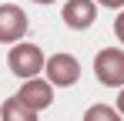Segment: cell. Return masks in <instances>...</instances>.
Instances as JSON below:
<instances>
[{
  "label": "cell",
  "instance_id": "cell-1",
  "mask_svg": "<svg viewBox=\"0 0 124 121\" xmlns=\"http://www.w3.org/2000/svg\"><path fill=\"white\" fill-rule=\"evenodd\" d=\"M7 67L23 81H34L44 71V51L37 44H14L7 54Z\"/></svg>",
  "mask_w": 124,
  "mask_h": 121
},
{
  "label": "cell",
  "instance_id": "cell-2",
  "mask_svg": "<svg viewBox=\"0 0 124 121\" xmlns=\"http://www.w3.org/2000/svg\"><path fill=\"white\" fill-rule=\"evenodd\" d=\"M94 78L104 87H124V51L121 47H104L94 57Z\"/></svg>",
  "mask_w": 124,
  "mask_h": 121
},
{
  "label": "cell",
  "instance_id": "cell-3",
  "mask_svg": "<svg viewBox=\"0 0 124 121\" xmlns=\"http://www.w3.org/2000/svg\"><path fill=\"white\" fill-rule=\"evenodd\" d=\"M44 71H47V84L50 87H74L81 81V64L74 54H50L44 60Z\"/></svg>",
  "mask_w": 124,
  "mask_h": 121
},
{
  "label": "cell",
  "instance_id": "cell-4",
  "mask_svg": "<svg viewBox=\"0 0 124 121\" xmlns=\"http://www.w3.org/2000/svg\"><path fill=\"white\" fill-rule=\"evenodd\" d=\"M27 14L17 3H0V44H17L27 34Z\"/></svg>",
  "mask_w": 124,
  "mask_h": 121
},
{
  "label": "cell",
  "instance_id": "cell-5",
  "mask_svg": "<svg viewBox=\"0 0 124 121\" xmlns=\"http://www.w3.org/2000/svg\"><path fill=\"white\" fill-rule=\"evenodd\" d=\"M64 24L70 30H87L94 20H97V3L94 0H67L64 3Z\"/></svg>",
  "mask_w": 124,
  "mask_h": 121
},
{
  "label": "cell",
  "instance_id": "cell-6",
  "mask_svg": "<svg viewBox=\"0 0 124 121\" xmlns=\"http://www.w3.org/2000/svg\"><path fill=\"white\" fill-rule=\"evenodd\" d=\"M17 98H20L30 111H44V108L54 104V87L44 78H34V81H23V87L17 91Z\"/></svg>",
  "mask_w": 124,
  "mask_h": 121
},
{
  "label": "cell",
  "instance_id": "cell-7",
  "mask_svg": "<svg viewBox=\"0 0 124 121\" xmlns=\"http://www.w3.org/2000/svg\"><path fill=\"white\" fill-rule=\"evenodd\" d=\"M0 121H37V111H30V108L14 94V98L3 101V108H0Z\"/></svg>",
  "mask_w": 124,
  "mask_h": 121
},
{
  "label": "cell",
  "instance_id": "cell-8",
  "mask_svg": "<svg viewBox=\"0 0 124 121\" xmlns=\"http://www.w3.org/2000/svg\"><path fill=\"white\" fill-rule=\"evenodd\" d=\"M84 121H121V114L111 108V104H91L84 111Z\"/></svg>",
  "mask_w": 124,
  "mask_h": 121
},
{
  "label": "cell",
  "instance_id": "cell-9",
  "mask_svg": "<svg viewBox=\"0 0 124 121\" xmlns=\"http://www.w3.org/2000/svg\"><path fill=\"white\" fill-rule=\"evenodd\" d=\"M114 37H117V40L124 44V10L117 14V17H114Z\"/></svg>",
  "mask_w": 124,
  "mask_h": 121
},
{
  "label": "cell",
  "instance_id": "cell-10",
  "mask_svg": "<svg viewBox=\"0 0 124 121\" xmlns=\"http://www.w3.org/2000/svg\"><path fill=\"white\" fill-rule=\"evenodd\" d=\"M101 7H111V10H124V0H94Z\"/></svg>",
  "mask_w": 124,
  "mask_h": 121
},
{
  "label": "cell",
  "instance_id": "cell-11",
  "mask_svg": "<svg viewBox=\"0 0 124 121\" xmlns=\"http://www.w3.org/2000/svg\"><path fill=\"white\" fill-rule=\"evenodd\" d=\"M114 111H117V114H121V118H124V87H121V91H117V108H114Z\"/></svg>",
  "mask_w": 124,
  "mask_h": 121
},
{
  "label": "cell",
  "instance_id": "cell-12",
  "mask_svg": "<svg viewBox=\"0 0 124 121\" xmlns=\"http://www.w3.org/2000/svg\"><path fill=\"white\" fill-rule=\"evenodd\" d=\"M34 3H54V0H34Z\"/></svg>",
  "mask_w": 124,
  "mask_h": 121
}]
</instances>
